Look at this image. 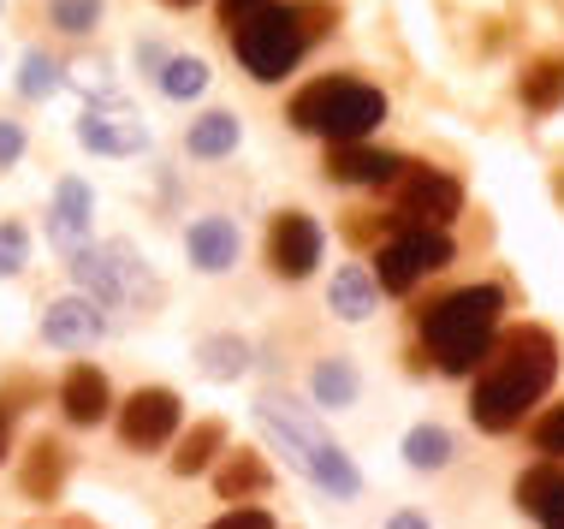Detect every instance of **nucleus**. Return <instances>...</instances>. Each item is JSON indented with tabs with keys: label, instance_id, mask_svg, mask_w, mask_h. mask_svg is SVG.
<instances>
[{
	"label": "nucleus",
	"instance_id": "nucleus-1",
	"mask_svg": "<svg viewBox=\"0 0 564 529\" xmlns=\"http://www.w3.org/2000/svg\"><path fill=\"white\" fill-rule=\"evenodd\" d=\"M558 375V345L546 327H511L499 339V352H487V369L476 381V399H469V417L487 434H506L523 422V411L553 387Z\"/></svg>",
	"mask_w": 564,
	"mask_h": 529
},
{
	"label": "nucleus",
	"instance_id": "nucleus-20",
	"mask_svg": "<svg viewBox=\"0 0 564 529\" xmlns=\"http://www.w3.org/2000/svg\"><path fill=\"white\" fill-rule=\"evenodd\" d=\"M226 446V422H196V429L185 434V441H178V452H173V471L178 476H196V471H208V464H215V452Z\"/></svg>",
	"mask_w": 564,
	"mask_h": 529
},
{
	"label": "nucleus",
	"instance_id": "nucleus-16",
	"mask_svg": "<svg viewBox=\"0 0 564 529\" xmlns=\"http://www.w3.org/2000/svg\"><path fill=\"white\" fill-rule=\"evenodd\" d=\"M59 404H66V417L72 422H101L108 417V404H113V392H108V375L101 369H89V363H78V369L66 375V381H59Z\"/></svg>",
	"mask_w": 564,
	"mask_h": 529
},
{
	"label": "nucleus",
	"instance_id": "nucleus-21",
	"mask_svg": "<svg viewBox=\"0 0 564 529\" xmlns=\"http://www.w3.org/2000/svg\"><path fill=\"white\" fill-rule=\"evenodd\" d=\"M327 304L339 310L345 322H369V315H375V280L362 274V268H339V274H333Z\"/></svg>",
	"mask_w": 564,
	"mask_h": 529
},
{
	"label": "nucleus",
	"instance_id": "nucleus-27",
	"mask_svg": "<svg viewBox=\"0 0 564 529\" xmlns=\"http://www.w3.org/2000/svg\"><path fill=\"white\" fill-rule=\"evenodd\" d=\"M161 89H166L173 101H191V96H203V89H208V66H203V60H191V54L166 60V66H161Z\"/></svg>",
	"mask_w": 564,
	"mask_h": 529
},
{
	"label": "nucleus",
	"instance_id": "nucleus-29",
	"mask_svg": "<svg viewBox=\"0 0 564 529\" xmlns=\"http://www.w3.org/2000/svg\"><path fill=\"white\" fill-rule=\"evenodd\" d=\"M96 19H101V0H54V24L72 30V36L96 30Z\"/></svg>",
	"mask_w": 564,
	"mask_h": 529
},
{
	"label": "nucleus",
	"instance_id": "nucleus-19",
	"mask_svg": "<svg viewBox=\"0 0 564 529\" xmlns=\"http://www.w3.org/2000/svg\"><path fill=\"white\" fill-rule=\"evenodd\" d=\"M215 488H220V500H256V494L268 488V464H262V452H232V464H220Z\"/></svg>",
	"mask_w": 564,
	"mask_h": 529
},
{
	"label": "nucleus",
	"instance_id": "nucleus-37",
	"mask_svg": "<svg viewBox=\"0 0 564 529\" xmlns=\"http://www.w3.org/2000/svg\"><path fill=\"white\" fill-rule=\"evenodd\" d=\"M166 7H191V0H166Z\"/></svg>",
	"mask_w": 564,
	"mask_h": 529
},
{
	"label": "nucleus",
	"instance_id": "nucleus-35",
	"mask_svg": "<svg viewBox=\"0 0 564 529\" xmlns=\"http://www.w3.org/2000/svg\"><path fill=\"white\" fill-rule=\"evenodd\" d=\"M387 529H429V518H422V511H399V518H392Z\"/></svg>",
	"mask_w": 564,
	"mask_h": 529
},
{
	"label": "nucleus",
	"instance_id": "nucleus-9",
	"mask_svg": "<svg viewBox=\"0 0 564 529\" xmlns=\"http://www.w3.org/2000/svg\"><path fill=\"white\" fill-rule=\"evenodd\" d=\"M268 262L280 280H310L315 262H322V226H315L303 208H285L268 226Z\"/></svg>",
	"mask_w": 564,
	"mask_h": 529
},
{
	"label": "nucleus",
	"instance_id": "nucleus-22",
	"mask_svg": "<svg viewBox=\"0 0 564 529\" xmlns=\"http://www.w3.org/2000/svg\"><path fill=\"white\" fill-rule=\"evenodd\" d=\"M404 464H410V471H446V464H452V434L434 429V422L410 429L404 434Z\"/></svg>",
	"mask_w": 564,
	"mask_h": 529
},
{
	"label": "nucleus",
	"instance_id": "nucleus-8",
	"mask_svg": "<svg viewBox=\"0 0 564 529\" xmlns=\"http://www.w3.org/2000/svg\"><path fill=\"white\" fill-rule=\"evenodd\" d=\"M446 262H452V238L446 233H399L392 245H380L375 280L387 285V292H410L416 280L440 274Z\"/></svg>",
	"mask_w": 564,
	"mask_h": 529
},
{
	"label": "nucleus",
	"instance_id": "nucleus-4",
	"mask_svg": "<svg viewBox=\"0 0 564 529\" xmlns=\"http://www.w3.org/2000/svg\"><path fill=\"white\" fill-rule=\"evenodd\" d=\"M256 417H262V429L273 434V441H285V458H292L303 476H315L327 494H339V500H357V488H362L357 464H350L310 417L285 411V399H262V404H256Z\"/></svg>",
	"mask_w": 564,
	"mask_h": 529
},
{
	"label": "nucleus",
	"instance_id": "nucleus-3",
	"mask_svg": "<svg viewBox=\"0 0 564 529\" xmlns=\"http://www.w3.org/2000/svg\"><path fill=\"white\" fill-rule=\"evenodd\" d=\"M380 119H387V96L375 84H357V78H315L292 101V126L315 131L327 143H362Z\"/></svg>",
	"mask_w": 564,
	"mask_h": 529
},
{
	"label": "nucleus",
	"instance_id": "nucleus-10",
	"mask_svg": "<svg viewBox=\"0 0 564 529\" xmlns=\"http://www.w3.org/2000/svg\"><path fill=\"white\" fill-rule=\"evenodd\" d=\"M173 429H178V392H166V387L131 392L126 411H119V441L126 446H161Z\"/></svg>",
	"mask_w": 564,
	"mask_h": 529
},
{
	"label": "nucleus",
	"instance_id": "nucleus-6",
	"mask_svg": "<svg viewBox=\"0 0 564 529\" xmlns=\"http://www.w3.org/2000/svg\"><path fill=\"white\" fill-rule=\"evenodd\" d=\"M72 274H78L84 292H96L101 304H119V298H161V280L137 262L131 245H96V250H78L72 256Z\"/></svg>",
	"mask_w": 564,
	"mask_h": 529
},
{
	"label": "nucleus",
	"instance_id": "nucleus-25",
	"mask_svg": "<svg viewBox=\"0 0 564 529\" xmlns=\"http://www.w3.org/2000/svg\"><path fill=\"white\" fill-rule=\"evenodd\" d=\"M315 404H357V369H350L345 357H333V363H322L315 369Z\"/></svg>",
	"mask_w": 564,
	"mask_h": 529
},
{
	"label": "nucleus",
	"instance_id": "nucleus-30",
	"mask_svg": "<svg viewBox=\"0 0 564 529\" xmlns=\"http://www.w3.org/2000/svg\"><path fill=\"white\" fill-rule=\"evenodd\" d=\"M24 256H30L24 226H19V220H7V226H0V274H19V268H24Z\"/></svg>",
	"mask_w": 564,
	"mask_h": 529
},
{
	"label": "nucleus",
	"instance_id": "nucleus-34",
	"mask_svg": "<svg viewBox=\"0 0 564 529\" xmlns=\"http://www.w3.org/2000/svg\"><path fill=\"white\" fill-rule=\"evenodd\" d=\"M250 12H262V0H220V19H226V24L250 19Z\"/></svg>",
	"mask_w": 564,
	"mask_h": 529
},
{
	"label": "nucleus",
	"instance_id": "nucleus-31",
	"mask_svg": "<svg viewBox=\"0 0 564 529\" xmlns=\"http://www.w3.org/2000/svg\"><path fill=\"white\" fill-rule=\"evenodd\" d=\"M535 446L546 452V458H564V404H553V411L535 422Z\"/></svg>",
	"mask_w": 564,
	"mask_h": 529
},
{
	"label": "nucleus",
	"instance_id": "nucleus-12",
	"mask_svg": "<svg viewBox=\"0 0 564 529\" xmlns=\"http://www.w3.org/2000/svg\"><path fill=\"white\" fill-rule=\"evenodd\" d=\"M101 334H108V322H101V310L89 304V298H59V304H48V315H42V339H48L54 352H84V345H96Z\"/></svg>",
	"mask_w": 564,
	"mask_h": 529
},
{
	"label": "nucleus",
	"instance_id": "nucleus-11",
	"mask_svg": "<svg viewBox=\"0 0 564 529\" xmlns=\"http://www.w3.org/2000/svg\"><path fill=\"white\" fill-rule=\"evenodd\" d=\"M410 161L387 155V149H362V143H327V179L339 185H399Z\"/></svg>",
	"mask_w": 564,
	"mask_h": 529
},
{
	"label": "nucleus",
	"instance_id": "nucleus-28",
	"mask_svg": "<svg viewBox=\"0 0 564 529\" xmlns=\"http://www.w3.org/2000/svg\"><path fill=\"white\" fill-rule=\"evenodd\" d=\"M59 84H66V78H59V66H54V60L48 54H24V72H19V89H24V96L30 101H42V96H54V89Z\"/></svg>",
	"mask_w": 564,
	"mask_h": 529
},
{
	"label": "nucleus",
	"instance_id": "nucleus-14",
	"mask_svg": "<svg viewBox=\"0 0 564 529\" xmlns=\"http://www.w3.org/2000/svg\"><path fill=\"white\" fill-rule=\"evenodd\" d=\"M185 250H191V262L203 268V274H226V268L238 262V226L226 215H203L185 233Z\"/></svg>",
	"mask_w": 564,
	"mask_h": 529
},
{
	"label": "nucleus",
	"instance_id": "nucleus-5",
	"mask_svg": "<svg viewBox=\"0 0 564 529\" xmlns=\"http://www.w3.org/2000/svg\"><path fill=\"white\" fill-rule=\"evenodd\" d=\"M232 48H238L243 66H250V78L273 84V78H285V72L303 60L310 30H303L297 7H262V12H250V19L232 24Z\"/></svg>",
	"mask_w": 564,
	"mask_h": 529
},
{
	"label": "nucleus",
	"instance_id": "nucleus-7",
	"mask_svg": "<svg viewBox=\"0 0 564 529\" xmlns=\"http://www.w3.org/2000/svg\"><path fill=\"white\" fill-rule=\"evenodd\" d=\"M457 208H464V191H457V179H446L440 168H416L410 161L404 179H399V220L404 233H440Z\"/></svg>",
	"mask_w": 564,
	"mask_h": 529
},
{
	"label": "nucleus",
	"instance_id": "nucleus-33",
	"mask_svg": "<svg viewBox=\"0 0 564 529\" xmlns=\"http://www.w3.org/2000/svg\"><path fill=\"white\" fill-rule=\"evenodd\" d=\"M19 155H24V131L12 119H0V168H12Z\"/></svg>",
	"mask_w": 564,
	"mask_h": 529
},
{
	"label": "nucleus",
	"instance_id": "nucleus-32",
	"mask_svg": "<svg viewBox=\"0 0 564 529\" xmlns=\"http://www.w3.org/2000/svg\"><path fill=\"white\" fill-rule=\"evenodd\" d=\"M208 529H273L268 511H256V506H238V511H226L220 523H208Z\"/></svg>",
	"mask_w": 564,
	"mask_h": 529
},
{
	"label": "nucleus",
	"instance_id": "nucleus-17",
	"mask_svg": "<svg viewBox=\"0 0 564 529\" xmlns=\"http://www.w3.org/2000/svg\"><path fill=\"white\" fill-rule=\"evenodd\" d=\"M89 220H96V196H89V185H84V179H59V191H54V220H48V233L59 238V245H84Z\"/></svg>",
	"mask_w": 564,
	"mask_h": 529
},
{
	"label": "nucleus",
	"instance_id": "nucleus-15",
	"mask_svg": "<svg viewBox=\"0 0 564 529\" xmlns=\"http://www.w3.org/2000/svg\"><path fill=\"white\" fill-rule=\"evenodd\" d=\"M517 506L546 529H564V471L558 464H535L517 476Z\"/></svg>",
	"mask_w": 564,
	"mask_h": 529
},
{
	"label": "nucleus",
	"instance_id": "nucleus-24",
	"mask_svg": "<svg viewBox=\"0 0 564 529\" xmlns=\"http://www.w3.org/2000/svg\"><path fill=\"white\" fill-rule=\"evenodd\" d=\"M523 101L535 114L558 108V101H564V60H535V66L523 72Z\"/></svg>",
	"mask_w": 564,
	"mask_h": 529
},
{
	"label": "nucleus",
	"instance_id": "nucleus-23",
	"mask_svg": "<svg viewBox=\"0 0 564 529\" xmlns=\"http://www.w3.org/2000/svg\"><path fill=\"white\" fill-rule=\"evenodd\" d=\"M232 149H238V119L232 114H203L191 126V155L215 161V155H232Z\"/></svg>",
	"mask_w": 564,
	"mask_h": 529
},
{
	"label": "nucleus",
	"instance_id": "nucleus-18",
	"mask_svg": "<svg viewBox=\"0 0 564 529\" xmlns=\"http://www.w3.org/2000/svg\"><path fill=\"white\" fill-rule=\"evenodd\" d=\"M59 482H66V446L36 441V446H30V458H24V494H30V500H54Z\"/></svg>",
	"mask_w": 564,
	"mask_h": 529
},
{
	"label": "nucleus",
	"instance_id": "nucleus-26",
	"mask_svg": "<svg viewBox=\"0 0 564 529\" xmlns=\"http://www.w3.org/2000/svg\"><path fill=\"white\" fill-rule=\"evenodd\" d=\"M243 363H250V345H243V339H232V334L203 339V375H215V381H232V375H243Z\"/></svg>",
	"mask_w": 564,
	"mask_h": 529
},
{
	"label": "nucleus",
	"instance_id": "nucleus-13",
	"mask_svg": "<svg viewBox=\"0 0 564 529\" xmlns=\"http://www.w3.org/2000/svg\"><path fill=\"white\" fill-rule=\"evenodd\" d=\"M78 143L96 149V155H143L149 131H143V119H131V114H96L89 108L78 119Z\"/></svg>",
	"mask_w": 564,
	"mask_h": 529
},
{
	"label": "nucleus",
	"instance_id": "nucleus-36",
	"mask_svg": "<svg viewBox=\"0 0 564 529\" xmlns=\"http://www.w3.org/2000/svg\"><path fill=\"white\" fill-rule=\"evenodd\" d=\"M7 441H12V417L0 411V452H7Z\"/></svg>",
	"mask_w": 564,
	"mask_h": 529
},
{
	"label": "nucleus",
	"instance_id": "nucleus-2",
	"mask_svg": "<svg viewBox=\"0 0 564 529\" xmlns=\"http://www.w3.org/2000/svg\"><path fill=\"white\" fill-rule=\"evenodd\" d=\"M499 310H506V292L499 285H464V292L440 298V304L422 315V345L446 375H469L476 363H487L494 352V327Z\"/></svg>",
	"mask_w": 564,
	"mask_h": 529
}]
</instances>
